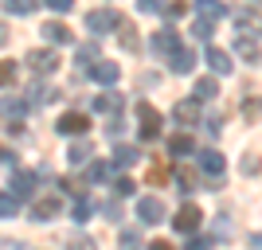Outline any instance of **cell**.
<instances>
[{
  "instance_id": "6da1fadb",
  "label": "cell",
  "mask_w": 262,
  "mask_h": 250,
  "mask_svg": "<svg viewBox=\"0 0 262 250\" xmlns=\"http://www.w3.org/2000/svg\"><path fill=\"white\" fill-rule=\"evenodd\" d=\"M121 24H125V16H121L118 8H90L86 12V28L94 35H106V32H118Z\"/></svg>"
},
{
  "instance_id": "7a4b0ae2",
  "label": "cell",
  "mask_w": 262,
  "mask_h": 250,
  "mask_svg": "<svg viewBox=\"0 0 262 250\" xmlns=\"http://www.w3.org/2000/svg\"><path fill=\"white\" fill-rule=\"evenodd\" d=\"M137 129H141V141H157V137H161V113H157L149 102L137 106Z\"/></svg>"
},
{
  "instance_id": "3957f363",
  "label": "cell",
  "mask_w": 262,
  "mask_h": 250,
  "mask_svg": "<svg viewBox=\"0 0 262 250\" xmlns=\"http://www.w3.org/2000/svg\"><path fill=\"white\" fill-rule=\"evenodd\" d=\"M204 223V211H200L196 203H184L180 211L172 215V227L180 231V235H196V227Z\"/></svg>"
},
{
  "instance_id": "277c9868",
  "label": "cell",
  "mask_w": 262,
  "mask_h": 250,
  "mask_svg": "<svg viewBox=\"0 0 262 250\" xmlns=\"http://www.w3.org/2000/svg\"><path fill=\"white\" fill-rule=\"evenodd\" d=\"M137 219H141V227H157V223H164V203L157 196L137 199Z\"/></svg>"
},
{
  "instance_id": "5b68a950",
  "label": "cell",
  "mask_w": 262,
  "mask_h": 250,
  "mask_svg": "<svg viewBox=\"0 0 262 250\" xmlns=\"http://www.w3.org/2000/svg\"><path fill=\"white\" fill-rule=\"evenodd\" d=\"M90 75H94V82H102V86H114L121 78V66L110 63V59H94V63H90Z\"/></svg>"
},
{
  "instance_id": "8992f818",
  "label": "cell",
  "mask_w": 262,
  "mask_h": 250,
  "mask_svg": "<svg viewBox=\"0 0 262 250\" xmlns=\"http://www.w3.org/2000/svg\"><path fill=\"white\" fill-rule=\"evenodd\" d=\"M223 168H227L223 152H215V149H204V152H200V172H208L211 180H215V188H219V176H223Z\"/></svg>"
},
{
  "instance_id": "52a82bcc",
  "label": "cell",
  "mask_w": 262,
  "mask_h": 250,
  "mask_svg": "<svg viewBox=\"0 0 262 250\" xmlns=\"http://www.w3.org/2000/svg\"><path fill=\"white\" fill-rule=\"evenodd\" d=\"M55 125H59V133H67V137H75V133L82 137V133L90 129V118H86V113H75V109H71V113H63Z\"/></svg>"
},
{
  "instance_id": "ba28073f",
  "label": "cell",
  "mask_w": 262,
  "mask_h": 250,
  "mask_svg": "<svg viewBox=\"0 0 262 250\" xmlns=\"http://www.w3.org/2000/svg\"><path fill=\"white\" fill-rule=\"evenodd\" d=\"M28 66H32L35 75H51L55 66H59V55L43 51V47H39V51H28Z\"/></svg>"
},
{
  "instance_id": "9c48e42d",
  "label": "cell",
  "mask_w": 262,
  "mask_h": 250,
  "mask_svg": "<svg viewBox=\"0 0 262 250\" xmlns=\"http://www.w3.org/2000/svg\"><path fill=\"white\" fill-rule=\"evenodd\" d=\"M8 192H16L20 199H32L35 196V172H16L8 180Z\"/></svg>"
},
{
  "instance_id": "30bf717a",
  "label": "cell",
  "mask_w": 262,
  "mask_h": 250,
  "mask_svg": "<svg viewBox=\"0 0 262 250\" xmlns=\"http://www.w3.org/2000/svg\"><path fill=\"white\" fill-rule=\"evenodd\" d=\"M24 113H28V106H24L20 98H16V94H8V98L0 102V118L8 121V125H20V118Z\"/></svg>"
},
{
  "instance_id": "8fae6325",
  "label": "cell",
  "mask_w": 262,
  "mask_h": 250,
  "mask_svg": "<svg viewBox=\"0 0 262 250\" xmlns=\"http://www.w3.org/2000/svg\"><path fill=\"white\" fill-rule=\"evenodd\" d=\"M172 118L184 121V125H192V121H200V98H184L172 106Z\"/></svg>"
},
{
  "instance_id": "7c38bea8",
  "label": "cell",
  "mask_w": 262,
  "mask_h": 250,
  "mask_svg": "<svg viewBox=\"0 0 262 250\" xmlns=\"http://www.w3.org/2000/svg\"><path fill=\"white\" fill-rule=\"evenodd\" d=\"M39 32H43V39L47 43H71V39H75V35H71V28H67V24H59V20H51V24H43V28H39Z\"/></svg>"
},
{
  "instance_id": "4fadbf2b",
  "label": "cell",
  "mask_w": 262,
  "mask_h": 250,
  "mask_svg": "<svg viewBox=\"0 0 262 250\" xmlns=\"http://www.w3.org/2000/svg\"><path fill=\"white\" fill-rule=\"evenodd\" d=\"M168 66H172V75H188V71L196 66V55L184 51V47H176V51L168 55Z\"/></svg>"
},
{
  "instance_id": "5bb4252c",
  "label": "cell",
  "mask_w": 262,
  "mask_h": 250,
  "mask_svg": "<svg viewBox=\"0 0 262 250\" xmlns=\"http://www.w3.org/2000/svg\"><path fill=\"white\" fill-rule=\"evenodd\" d=\"M55 215H59V199H55V196L35 199V207H32V219H35V223H47V219H55Z\"/></svg>"
},
{
  "instance_id": "9a60e30c",
  "label": "cell",
  "mask_w": 262,
  "mask_h": 250,
  "mask_svg": "<svg viewBox=\"0 0 262 250\" xmlns=\"http://www.w3.org/2000/svg\"><path fill=\"white\" fill-rule=\"evenodd\" d=\"M153 47H157V51L164 55V59H168V55H172L176 47H180V35H176V32H168V28H164V32H157V35H153Z\"/></svg>"
},
{
  "instance_id": "2e32d148",
  "label": "cell",
  "mask_w": 262,
  "mask_h": 250,
  "mask_svg": "<svg viewBox=\"0 0 262 250\" xmlns=\"http://www.w3.org/2000/svg\"><path fill=\"white\" fill-rule=\"evenodd\" d=\"M235 55H239L243 63H258V59H262L258 43H254V39H247V35H243V39H235Z\"/></svg>"
},
{
  "instance_id": "e0dca14e",
  "label": "cell",
  "mask_w": 262,
  "mask_h": 250,
  "mask_svg": "<svg viewBox=\"0 0 262 250\" xmlns=\"http://www.w3.org/2000/svg\"><path fill=\"white\" fill-rule=\"evenodd\" d=\"M172 184H176V188H180V192H184V196H188V192H196V188H200V176L192 172V168H176Z\"/></svg>"
},
{
  "instance_id": "ac0fdd59",
  "label": "cell",
  "mask_w": 262,
  "mask_h": 250,
  "mask_svg": "<svg viewBox=\"0 0 262 250\" xmlns=\"http://www.w3.org/2000/svg\"><path fill=\"white\" fill-rule=\"evenodd\" d=\"M219 94V82L215 78H200L196 86H192V98H200V102H211Z\"/></svg>"
},
{
  "instance_id": "d6986e66",
  "label": "cell",
  "mask_w": 262,
  "mask_h": 250,
  "mask_svg": "<svg viewBox=\"0 0 262 250\" xmlns=\"http://www.w3.org/2000/svg\"><path fill=\"white\" fill-rule=\"evenodd\" d=\"M168 152H172V156H188V152H196V141H192L188 133H176L172 141H168Z\"/></svg>"
},
{
  "instance_id": "ffe728a7",
  "label": "cell",
  "mask_w": 262,
  "mask_h": 250,
  "mask_svg": "<svg viewBox=\"0 0 262 250\" xmlns=\"http://www.w3.org/2000/svg\"><path fill=\"white\" fill-rule=\"evenodd\" d=\"M208 66L215 71V75H227V71H231V55L219 51V47H211V51H208Z\"/></svg>"
},
{
  "instance_id": "44dd1931",
  "label": "cell",
  "mask_w": 262,
  "mask_h": 250,
  "mask_svg": "<svg viewBox=\"0 0 262 250\" xmlns=\"http://www.w3.org/2000/svg\"><path fill=\"white\" fill-rule=\"evenodd\" d=\"M39 8V0H4V12L8 16H32Z\"/></svg>"
},
{
  "instance_id": "7402d4cb",
  "label": "cell",
  "mask_w": 262,
  "mask_h": 250,
  "mask_svg": "<svg viewBox=\"0 0 262 250\" xmlns=\"http://www.w3.org/2000/svg\"><path fill=\"white\" fill-rule=\"evenodd\" d=\"M90 152H94V149H90L86 141H75L71 149H67V161H71V164H86V161H90Z\"/></svg>"
},
{
  "instance_id": "603a6c76",
  "label": "cell",
  "mask_w": 262,
  "mask_h": 250,
  "mask_svg": "<svg viewBox=\"0 0 262 250\" xmlns=\"http://www.w3.org/2000/svg\"><path fill=\"white\" fill-rule=\"evenodd\" d=\"M16 211H20V196H16V192H4V196H0V219H12Z\"/></svg>"
},
{
  "instance_id": "cb8c5ba5",
  "label": "cell",
  "mask_w": 262,
  "mask_h": 250,
  "mask_svg": "<svg viewBox=\"0 0 262 250\" xmlns=\"http://www.w3.org/2000/svg\"><path fill=\"white\" fill-rule=\"evenodd\" d=\"M94 109H102V113H118L121 98H118V94H98V98H94Z\"/></svg>"
},
{
  "instance_id": "d4e9b609",
  "label": "cell",
  "mask_w": 262,
  "mask_h": 250,
  "mask_svg": "<svg viewBox=\"0 0 262 250\" xmlns=\"http://www.w3.org/2000/svg\"><path fill=\"white\" fill-rule=\"evenodd\" d=\"M192 32H196V39H204V43H208L211 35H215V20H211V16H200Z\"/></svg>"
},
{
  "instance_id": "484cf974",
  "label": "cell",
  "mask_w": 262,
  "mask_h": 250,
  "mask_svg": "<svg viewBox=\"0 0 262 250\" xmlns=\"http://www.w3.org/2000/svg\"><path fill=\"white\" fill-rule=\"evenodd\" d=\"M133 161H137V149H129V145H118V149H114V164H118V168H129Z\"/></svg>"
},
{
  "instance_id": "4316f807",
  "label": "cell",
  "mask_w": 262,
  "mask_h": 250,
  "mask_svg": "<svg viewBox=\"0 0 262 250\" xmlns=\"http://www.w3.org/2000/svg\"><path fill=\"white\" fill-rule=\"evenodd\" d=\"M90 211H94V207H90V199H86V196H78L75 207H71V219H75V223H86Z\"/></svg>"
},
{
  "instance_id": "83f0119b",
  "label": "cell",
  "mask_w": 262,
  "mask_h": 250,
  "mask_svg": "<svg viewBox=\"0 0 262 250\" xmlns=\"http://www.w3.org/2000/svg\"><path fill=\"white\" fill-rule=\"evenodd\" d=\"M59 98V90H51V86H32V106H43V102H55Z\"/></svg>"
},
{
  "instance_id": "f1b7e54d",
  "label": "cell",
  "mask_w": 262,
  "mask_h": 250,
  "mask_svg": "<svg viewBox=\"0 0 262 250\" xmlns=\"http://www.w3.org/2000/svg\"><path fill=\"white\" fill-rule=\"evenodd\" d=\"M196 4H200V16H211V20H219V16L227 12L223 4H219V0H196Z\"/></svg>"
},
{
  "instance_id": "f546056e",
  "label": "cell",
  "mask_w": 262,
  "mask_h": 250,
  "mask_svg": "<svg viewBox=\"0 0 262 250\" xmlns=\"http://www.w3.org/2000/svg\"><path fill=\"white\" fill-rule=\"evenodd\" d=\"M106 176H110V164L94 161V164H90V172H86V180H90V184H98V180H106Z\"/></svg>"
},
{
  "instance_id": "4dcf8cb0",
  "label": "cell",
  "mask_w": 262,
  "mask_h": 250,
  "mask_svg": "<svg viewBox=\"0 0 262 250\" xmlns=\"http://www.w3.org/2000/svg\"><path fill=\"white\" fill-rule=\"evenodd\" d=\"M12 82H16V63L4 59V63H0V86H12Z\"/></svg>"
},
{
  "instance_id": "1f68e13d",
  "label": "cell",
  "mask_w": 262,
  "mask_h": 250,
  "mask_svg": "<svg viewBox=\"0 0 262 250\" xmlns=\"http://www.w3.org/2000/svg\"><path fill=\"white\" fill-rule=\"evenodd\" d=\"M141 242V227H125L121 231V246H137Z\"/></svg>"
},
{
  "instance_id": "d6a6232c",
  "label": "cell",
  "mask_w": 262,
  "mask_h": 250,
  "mask_svg": "<svg viewBox=\"0 0 262 250\" xmlns=\"http://www.w3.org/2000/svg\"><path fill=\"white\" fill-rule=\"evenodd\" d=\"M94 59H98V47H94V43L78 47V63H82V66H90V63H94Z\"/></svg>"
},
{
  "instance_id": "836d02e7",
  "label": "cell",
  "mask_w": 262,
  "mask_h": 250,
  "mask_svg": "<svg viewBox=\"0 0 262 250\" xmlns=\"http://www.w3.org/2000/svg\"><path fill=\"white\" fill-rule=\"evenodd\" d=\"M114 192H118V196H133V180L129 176H118V180H114Z\"/></svg>"
},
{
  "instance_id": "e575fe53",
  "label": "cell",
  "mask_w": 262,
  "mask_h": 250,
  "mask_svg": "<svg viewBox=\"0 0 262 250\" xmlns=\"http://www.w3.org/2000/svg\"><path fill=\"white\" fill-rule=\"evenodd\" d=\"M137 8H141L145 16H153V12H164V0H137Z\"/></svg>"
},
{
  "instance_id": "d590c367",
  "label": "cell",
  "mask_w": 262,
  "mask_h": 250,
  "mask_svg": "<svg viewBox=\"0 0 262 250\" xmlns=\"http://www.w3.org/2000/svg\"><path fill=\"white\" fill-rule=\"evenodd\" d=\"M121 129H125V121H121L118 113H114V118L106 121V137H121Z\"/></svg>"
},
{
  "instance_id": "8d00e7d4",
  "label": "cell",
  "mask_w": 262,
  "mask_h": 250,
  "mask_svg": "<svg viewBox=\"0 0 262 250\" xmlns=\"http://www.w3.org/2000/svg\"><path fill=\"white\" fill-rule=\"evenodd\" d=\"M102 215H106L110 223H118V219H121V207L114 203V199H106V203H102Z\"/></svg>"
},
{
  "instance_id": "74e56055",
  "label": "cell",
  "mask_w": 262,
  "mask_h": 250,
  "mask_svg": "<svg viewBox=\"0 0 262 250\" xmlns=\"http://www.w3.org/2000/svg\"><path fill=\"white\" fill-rule=\"evenodd\" d=\"M235 24H243V32H254V16L251 12H235Z\"/></svg>"
},
{
  "instance_id": "f35d334b",
  "label": "cell",
  "mask_w": 262,
  "mask_h": 250,
  "mask_svg": "<svg viewBox=\"0 0 262 250\" xmlns=\"http://www.w3.org/2000/svg\"><path fill=\"white\" fill-rule=\"evenodd\" d=\"M243 172H247V176L258 172V156H254V152H247V156H243Z\"/></svg>"
},
{
  "instance_id": "ab89813d",
  "label": "cell",
  "mask_w": 262,
  "mask_h": 250,
  "mask_svg": "<svg viewBox=\"0 0 262 250\" xmlns=\"http://www.w3.org/2000/svg\"><path fill=\"white\" fill-rule=\"evenodd\" d=\"M164 180H168V172H164L161 164H153V168H149V184H164Z\"/></svg>"
},
{
  "instance_id": "60d3db41",
  "label": "cell",
  "mask_w": 262,
  "mask_h": 250,
  "mask_svg": "<svg viewBox=\"0 0 262 250\" xmlns=\"http://www.w3.org/2000/svg\"><path fill=\"white\" fill-rule=\"evenodd\" d=\"M47 8H55V12H71V8H75V0H47Z\"/></svg>"
},
{
  "instance_id": "b9f144b4",
  "label": "cell",
  "mask_w": 262,
  "mask_h": 250,
  "mask_svg": "<svg viewBox=\"0 0 262 250\" xmlns=\"http://www.w3.org/2000/svg\"><path fill=\"white\" fill-rule=\"evenodd\" d=\"M188 246H196V250H204V246H215V239H211V235H204V239H196V235H192V242H188Z\"/></svg>"
},
{
  "instance_id": "7bdbcfd3",
  "label": "cell",
  "mask_w": 262,
  "mask_h": 250,
  "mask_svg": "<svg viewBox=\"0 0 262 250\" xmlns=\"http://www.w3.org/2000/svg\"><path fill=\"white\" fill-rule=\"evenodd\" d=\"M164 12H168V16H172V20H180V16H184V12H188V8H184V4H180V0H176L172 8H164Z\"/></svg>"
},
{
  "instance_id": "ee69618b",
  "label": "cell",
  "mask_w": 262,
  "mask_h": 250,
  "mask_svg": "<svg viewBox=\"0 0 262 250\" xmlns=\"http://www.w3.org/2000/svg\"><path fill=\"white\" fill-rule=\"evenodd\" d=\"M8 43V28H4V20H0V47Z\"/></svg>"
},
{
  "instance_id": "f6af8a7d",
  "label": "cell",
  "mask_w": 262,
  "mask_h": 250,
  "mask_svg": "<svg viewBox=\"0 0 262 250\" xmlns=\"http://www.w3.org/2000/svg\"><path fill=\"white\" fill-rule=\"evenodd\" d=\"M251 242H254V246H262V235H254V239H251Z\"/></svg>"
},
{
  "instance_id": "bcb514c9",
  "label": "cell",
  "mask_w": 262,
  "mask_h": 250,
  "mask_svg": "<svg viewBox=\"0 0 262 250\" xmlns=\"http://www.w3.org/2000/svg\"><path fill=\"white\" fill-rule=\"evenodd\" d=\"M0 161H8V149H0Z\"/></svg>"
}]
</instances>
